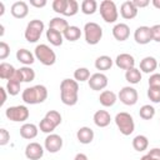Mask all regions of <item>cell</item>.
Returning a JSON list of instances; mask_svg holds the SVG:
<instances>
[{
    "label": "cell",
    "instance_id": "obj_19",
    "mask_svg": "<svg viewBox=\"0 0 160 160\" xmlns=\"http://www.w3.org/2000/svg\"><path fill=\"white\" fill-rule=\"evenodd\" d=\"M94 122L96 126L99 128H106L110 121H111V118H110V114L106 111V110H98L95 114H94Z\"/></svg>",
    "mask_w": 160,
    "mask_h": 160
},
{
    "label": "cell",
    "instance_id": "obj_48",
    "mask_svg": "<svg viewBox=\"0 0 160 160\" xmlns=\"http://www.w3.org/2000/svg\"><path fill=\"white\" fill-rule=\"evenodd\" d=\"M0 92H1V102L0 105H4L6 101V89L5 88H0Z\"/></svg>",
    "mask_w": 160,
    "mask_h": 160
},
{
    "label": "cell",
    "instance_id": "obj_50",
    "mask_svg": "<svg viewBox=\"0 0 160 160\" xmlns=\"http://www.w3.org/2000/svg\"><path fill=\"white\" fill-rule=\"evenodd\" d=\"M152 5L156 9H160V0H152Z\"/></svg>",
    "mask_w": 160,
    "mask_h": 160
},
{
    "label": "cell",
    "instance_id": "obj_22",
    "mask_svg": "<svg viewBox=\"0 0 160 160\" xmlns=\"http://www.w3.org/2000/svg\"><path fill=\"white\" fill-rule=\"evenodd\" d=\"M99 101L102 106L110 108L116 102V94L111 90H104L99 96Z\"/></svg>",
    "mask_w": 160,
    "mask_h": 160
},
{
    "label": "cell",
    "instance_id": "obj_20",
    "mask_svg": "<svg viewBox=\"0 0 160 160\" xmlns=\"http://www.w3.org/2000/svg\"><path fill=\"white\" fill-rule=\"evenodd\" d=\"M38 131H39L38 130V126L35 124H31V122H26V124H24L20 128V135H21V138L28 139V140H31V139L36 138Z\"/></svg>",
    "mask_w": 160,
    "mask_h": 160
},
{
    "label": "cell",
    "instance_id": "obj_54",
    "mask_svg": "<svg viewBox=\"0 0 160 160\" xmlns=\"http://www.w3.org/2000/svg\"><path fill=\"white\" fill-rule=\"evenodd\" d=\"M159 66H160V62H159Z\"/></svg>",
    "mask_w": 160,
    "mask_h": 160
},
{
    "label": "cell",
    "instance_id": "obj_1",
    "mask_svg": "<svg viewBox=\"0 0 160 160\" xmlns=\"http://www.w3.org/2000/svg\"><path fill=\"white\" fill-rule=\"evenodd\" d=\"M60 96L61 101L68 105L72 106L79 100V84L76 80L72 79H64L60 84Z\"/></svg>",
    "mask_w": 160,
    "mask_h": 160
},
{
    "label": "cell",
    "instance_id": "obj_8",
    "mask_svg": "<svg viewBox=\"0 0 160 160\" xmlns=\"http://www.w3.org/2000/svg\"><path fill=\"white\" fill-rule=\"evenodd\" d=\"M5 115L9 120L15 121V122H20V121L28 120L30 112L25 105H16V106H9L5 110Z\"/></svg>",
    "mask_w": 160,
    "mask_h": 160
},
{
    "label": "cell",
    "instance_id": "obj_44",
    "mask_svg": "<svg viewBox=\"0 0 160 160\" xmlns=\"http://www.w3.org/2000/svg\"><path fill=\"white\" fill-rule=\"evenodd\" d=\"M151 35H152L154 41L160 42V24H156V25L151 26Z\"/></svg>",
    "mask_w": 160,
    "mask_h": 160
},
{
    "label": "cell",
    "instance_id": "obj_51",
    "mask_svg": "<svg viewBox=\"0 0 160 160\" xmlns=\"http://www.w3.org/2000/svg\"><path fill=\"white\" fill-rule=\"evenodd\" d=\"M140 160H155V159H154V158H151L150 155H148V154H146V155H144V156H142Z\"/></svg>",
    "mask_w": 160,
    "mask_h": 160
},
{
    "label": "cell",
    "instance_id": "obj_27",
    "mask_svg": "<svg viewBox=\"0 0 160 160\" xmlns=\"http://www.w3.org/2000/svg\"><path fill=\"white\" fill-rule=\"evenodd\" d=\"M62 35H64V38H65L66 40H69V41H76V40H79L80 36H81V30H80V28H78V26L70 25V26L62 32Z\"/></svg>",
    "mask_w": 160,
    "mask_h": 160
},
{
    "label": "cell",
    "instance_id": "obj_52",
    "mask_svg": "<svg viewBox=\"0 0 160 160\" xmlns=\"http://www.w3.org/2000/svg\"><path fill=\"white\" fill-rule=\"evenodd\" d=\"M4 12H5V10H4V2L0 1V16L4 15Z\"/></svg>",
    "mask_w": 160,
    "mask_h": 160
},
{
    "label": "cell",
    "instance_id": "obj_40",
    "mask_svg": "<svg viewBox=\"0 0 160 160\" xmlns=\"http://www.w3.org/2000/svg\"><path fill=\"white\" fill-rule=\"evenodd\" d=\"M148 98L152 102H160V88H151L148 89Z\"/></svg>",
    "mask_w": 160,
    "mask_h": 160
},
{
    "label": "cell",
    "instance_id": "obj_36",
    "mask_svg": "<svg viewBox=\"0 0 160 160\" xmlns=\"http://www.w3.org/2000/svg\"><path fill=\"white\" fill-rule=\"evenodd\" d=\"M55 128H56V125L54 124V122H51L48 118H42V120L40 121V124H39V129L42 131V132H46V134H51L54 130H55Z\"/></svg>",
    "mask_w": 160,
    "mask_h": 160
},
{
    "label": "cell",
    "instance_id": "obj_33",
    "mask_svg": "<svg viewBox=\"0 0 160 160\" xmlns=\"http://www.w3.org/2000/svg\"><path fill=\"white\" fill-rule=\"evenodd\" d=\"M21 78H22V82H30L35 79V71L30 68V66H22L19 69Z\"/></svg>",
    "mask_w": 160,
    "mask_h": 160
},
{
    "label": "cell",
    "instance_id": "obj_23",
    "mask_svg": "<svg viewBox=\"0 0 160 160\" xmlns=\"http://www.w3.org/2000/svg\"><path fill=\"white\" fill-rule=\"evenodd\" d=\"M16 59L21 64H24L25 66H28V65H31L35 61V55L32 52H30L28 49H19L16 51Z\"/></svg>",
    "mask_w": 160,
    "mask_h": 160
},
{
    "label": "cell",
    "instance_id": "obj_39",
    "mask_svg": "<svg viewBox=\"0 0 160 160\" xmlns=\"http://www.w3.org/2000/svg\"><path fill=\"white\" fill-rule=\"evenodd\" d=\"M45 118H48L51 122H54L56 126H59L60 124H61V115H60V112L59 111H56V110H50V111H48L46 114H45Z\"/></svg>",
    "mask_w": 160,
    "mask_h": 160
},
{
    "label": "cell",
    "instance_id": "obj_5",
    "mask_svg": "<svg viewBox=\"0 0 160 160\" xmlns=\"http://www.w3.org/2000/svg\"><path fill=\"white\" fill-rule=\"evenodd\" d=\"M84 35H85V41L89 45H96L102 38V29L99 24L90 21L86 22L84 26Z\"/></svg>",
    "mask_w": 160,
    "mask_h": 160
},
{
    "label": "cell",
    "instance_id": "obj_30",
    "mask_svg": "<svg viewBox=\"0 0 160 160\" xmlns=\"http://www.w3.org/2000/svg\"><path fill=\"white\" fill-rule=\"evenodd\" d=\"M125 79L130 84H138V82H140V80H141V71H140V69L131 68V69L126 70Z\"/></svg>",
    "mask_w": 160,
    "mask_h": 160
},
{
    "label": "cell",
    "instance_id": "obj_47",
    "mask_svg": "<svg viewBox=\"0 0 160 160\" xmlns=\"http://www.w3.org/2000/svg\"><path fill=\"white\" fill-rule=\"evenodd\" d=\"M30 5L35 8H44L46 5V0H30Z\"/></svg>",
    "mask_w": 160,
    "mask_h": 160
},
{
    "label": "cell",
    "instance_id": "obj_46",
    "mask_svg": "<svg viewBox=\"0 0 160 160\" xmlns=\"http://www.w3.org/2000/svg\"><path fill=\"white\" fill-rule=\"evenodd\" d=\"M132 2H134V5L139 9V8H146L149 4H150V1L149 0H132Z\"/></svg>",
    "mask_w": 160,
    "mask_h": 160
},
{
    "label": "cell",
    "instance_id": "obj_49",
    "mask_svg": "<svg viewBox=\"0 0 160 160\" xmlns=\"http://www.w3.org/2000/svg\"><path fill=\"white\" fill-rule=\"evenodd\" d=\"M74 160H88V156L85 154H82V152H79V154L75 155Z\"/></svg>",
    "mask_w": 160,
    "mask_h": 160
},
{
    "label": "cell",
    "instance_id": "obj_26",
    "mask_svg": "<svg viewBox=\"0 0 160 160\" xmlns=\"http://www.w3.org/2000/svg\"><path fill=\"white\" fill-rule=\"evenodd\" d=\"M112 66V59L108 55H101L95 60V68L100 71H105L111 69Z\"/></svg>",
    "mask_w": 160,
    "mask_h": 160
},
{
    "label": "cell",
    "instance_id": "obj_14",
    "mask_svg": "<svg viewBox=\"0 0 160 160\" xmlns=\"http://www.w3.org/2000/svg\"><path fill=\"white\" fill-rule=\"evenodd\" d=\"M44 155V149L39 142H30L25 148V156L30 160H39Z\"/></svg>",
    "mask_w": 160,
    "mask_h": 160
},
{
    "label": "cell",
    "instance_id": "obj_41",
    "mask_svg": "<svg viewBox=\"0 0 160 160\" xmlns=\"http://www.w3.org/2000/svg\"><path fill=\"white\" fill-rule=\"evenodd\" d=\"M10 54V46L5 42V41H1L0 42V59L1 60H5Z\"/></svg>",
    "mask_w": 160,
    "mask_h": 160
},
{
    "label": "cell",
    "instance_id": "obj_7",
    "mask_svg": "<svg viewBox=\"0 0 160 160\" xmlns=\"http://www.w3.org/2000/svg\"><path fill=\"white\" fill-rule=\"evenodd\" d=\"M44 28H45V25H44V22L41 20H39V19L31 20L28 24L26 29H25V34H24L25 35V39L29 42H36L40 39L41 34H42Z\"/></svg>",
    "mask_w": 160,
    "mask_h": 160
},
{
    "label": "cell",
    "instance_id": "obj_28",
    "mask_svg": "<svg viewBox=\"0 0 160 160\" xmlns=\"http://www.w3.org/2000/svg\"><path fill=\"white\" fill-rule=\"evenodd\" d=\"M149 146V140L145 135H136L132 139V148L136 151H144Z\"/></svg>",
    "mask_w": 160,
    "mask_h": 160
},
{
    "label": "cell",
    "instance_id": "obj_42",
    "mask_svg": "<svg viewBox=\"0 0 160 160\" xmlns=\"http://www.w3.org/2000/svg\"><path fill=\"white\" fill-rule=\"evenodd\" d=\"M149 86H151V88H160V74L155 72V74L150 75V78H149Z\"/></svg>",
    "mask_w": 160,
    "mask_h": 160
},
{
    "label": "cell",
    "instance_id": "obj_25",
    "mask_svg": "<svg viewBox=\"0 0 160 160\" xmlns=\"http://www.w3.org/2000/svg\"><path fill=\"white\" fill-rule=\"evenodd\" d=\"M70 25L68 24V21L64 19V18H60V16H56V18H52L49 22V28L50 29H54V30H58L60 32H64Z\"/></svg>",
    "mask_w": 160,
    "mask_h": 160
},
{
    "label": "cell",
    "instance_id": "obj_15",
    "mask_svg": "<svg viewBox=\"0 0 160 160\" xmlns=\"http://www.w3.org/2000/svg\"><path fill=\"white\" fill-rule=\"evenodd\" d=\"M11 15L16 19H24L29 14V6L25 1H15L11 5Z\"/></svg>",
    "mask_w": 160,
    "mask_h": 160
},
{
    "label": "cell",
    "instance_id": "obj_32",
    "mask_svg": "<svg viewBox=\"0 0 160 160\" xmlns=\"http://www.w3.org/2000/svg\"><path fill=\"white\" fill-rule=\"evenodd\" d=\"M139 115L144 120H150L155 116V108L151 105H142L139 110Z\"/></svg>",
    "mask_w": 160,
    "mask_h": 160
},
{
    "label": "cell",
    "instance_id": "obj_43",
    "mask_svg": "<svg viewBox=\"0 0 160 160\" xmlns=\"http://www.w3.org/2000/svg\"><path fill=\"white\" fill-rule=\"evenodd\" d=\"M10 140V134L6 129H0V145L4 146L9 142Z\"/></svg>",
    "mask_w": 160,
    "mask_h": 160
},
{
    "label": "cell",
    "instance_id": "obj_21",
    "mask_svg": "<svg viewBox=\"0 0 160 160\" xmlns=\"http://www.w3.org/2000/svg\"><path fill=\"white\" fill-rule=\"evenodd\" d=\"M76 138L81 144H90L94 140V131L88 126H82L78 130Z\"/></svg>",
    "mask_w": 160,
    "mask_h": 160
},
{
    "label": "cell",
    "instance_id": "obj_2",
    "mask_svg": "<svg viewBox=\"0 0 160 160\" xmlns=\"http://www.w3.org/2000/svg\"><path fill=\"white\" fill-rule=\"evenodd\" d=\"M21 98H22L24 102L30 104V105L41 104L48 98V89L44 85L30 86V88L24 89V91L21 94Z\"/></svg>",
    "mask_w": 160,
    "mask_h": 160
},
{
    "label": "cell",
    "instance_id": "obj_34",
    "mask_svg": "<svg viewBox=\"0 0 160 160\" xmlns=\"http://www.w3.org/2000/svg\"><path fill=\"white\" fill-rule=\"evenodd\" d=\"M20 84H21L20 81L14 80V79L8 80V82H6V91H8V94L11 95V96L18 95L20 92Z\"/></svg>",
    "mask_w": 160,
    "mask_h": 160
},
{
    "label": "cell",
    "instance_id": "obj_38",
    "mask_svg": "<svg viewBox=\"0 0 160 160\" xmlns=\"http://www.w3.org/2000/svg\"><path fill=\"white\" fill-rule=\"evenodd\" d=\"M68 6V0H54L52 1V10L58 14H62L65 12Z\"/></svg>",
    "mask_w": 160,
    "mask_h": 160
},
{
    "label": "cell",
    "instance_id": "obj_31",
    "mask_svg": "<svg viewBox=\"0 0 160 160\" xmlns=\"http://www.w3.org/2000/svg\"><path fill=\"white\" fill-rule=\"evenodd\" d=\"M98 10V2L95 0H84L81 2V11L85 15H92Z\"/></svg>",
    "mask_w": 160,
    "mask_h": 160
},
{
    "label": "cell",
    "instance_id": "obj_4",
    "mask_svg": "<svg viewBox=\"0 0 160 160\" xmlns=\"http://www.w3.org/2000/svg\"><path fill=\"white\" fill-rule=\"evenodd\" d=\"M115 124L118 126V129L120 130V132L125 136L130 135L134 132L135 129V124H134V119L129 112H119L115 116Z\"/></svg>",
    "mask_w": 160,
    "mask_h": 160
},
{
    "label": "cell",
    "instance_id": "obj_24",
    "mask_svg": "<svg viewBox=\"0 0 160 160\" xmlns=\"http://www.w3.org/2000/svg\"><path fill=\"white\" fill-rule=\"evenodd\" d=\"M46 39H48V41H49L51 45H54V46H60V45L62 44L64 35H62V32L49 28V29L46 30Z\"/></svg>",
    "mask_w": 160,
    "mask_h": 160
},
{
    "label": "cell",
    "instance_id": "obj_45",
    "mask_svg": "<svg viewBox=\"0 0 160 160\" xmlns=\"http://www.w3.org/2000/svg\"><path fill=\"white\" fill-rule=\"evenodd\" d=\"M148 155H150V156L154 158L155 160H160V148H154V149L149 150Z\"/></svg>",
    "mask_w": 160,
    "mask_h": 160
},
{
    "label": "cell",
    "instance_id": "obj_37",
    "mask_svg": "<svg viewBox=\"0 0 160 160\" xmlns=\"http://www.w3.org/2000/svg\"><path fill=\"white\" fill-rule=\"evenodd\" d=\"M79 11V4L76 0H68V6L64 12L65 16H74Z\"/></svg>",
    "mask_w": 160,
    "mask_h": 160
},
{
    "label": "cell",
    "instance_id": "obj_35",
    "mask_svg": "<svg viewBox=\"0 0 160 160\" xmlns=\"http://www.w3.org/2000/svg\"><path fill=\"white\" fill-rule=\"evenodd\" d=\"M90 76H91V75H90V71H89V69H86V68H79V69H76V70L74 71V79H75L76 81H80V82L89 80Z\"/></svg>",
    "mask_w": 160,
    "mask_h": 160
},
{
    "label": "cell",
    "instance_id": "obj_11",
    "mask_svg": "<svg viewBox=\"0 0 160 160\" xmlns=\"http://www.w3.org/2000/svg\"><path fill=\"white\" fill-rule=\"evenodd\" d=\"M44 146H45V149H46L49 152L55 154V152H58V151L62 148V139H61V136L58 135V134H49V135L45 138Z\"/></svg>",
    "mask_w": 160,
    "mask_h": 160
},
{
    "label": "cell",
    "instance_id": "obj_6",
    "mask_svg": "<svg viewBox=\"0 0 160 160\" xmlns=\"http://www.w3.org/2000/svg\"><path fill=\"white\" fill-rule=\"evenodd\" d=\"M100 15L105 22H108V24L115 22L118 20V16H119L118 8H116L115 2L111 0L101 1L100 2Z\"/></svg>",
    "mask_w": 160,
    "mask_h": 160
},
{
    "label": "cell",
    "instance_id": "obj_9",
    "mask_svg": "<svg viewBox=\"0 0 160 160\" xmlns=\"http://www.w3.org/2000/svg\"><path fill=\"white\" fill-rule=\"evenodd\" d=\"M119 99L122 104L130 106V105H135L138 102L139 95L136 89L131 88V86H124L120 91H119Z\"/></svg>",
    "mask_w": 160,
    "mask_h": 160
},
{
    "label": "cell",
    "instance_id": "obj_29",
    "mask_svg": "<svg viewBox=\"0 0 160 160\" xmlns=\"http://www.w3.org/2000/svg\"><path fill=\"white\" fill-rule=\"evenodd\" d=\"M16 69L9 64V62H1L0 64V78L2 80H9L14 74H15Z\"/></svg>",
    "mask_w": 160,
    "mask_h": 160
},
{
    "label": "cell",
    "instance_id": "obj_18",
    "mask_svg": "<svg viewBox=\"0 0 160 160\" xmlns=\"http://www.w3.org/2000/svg\"><path fill=\"white\" fill-rule=\"evenodd\" d=\"M158 66H159V64H158V61L154 56H145L140 61V71L146 72V74H150V72L155 71Z\"/></svg>",
    "mask_w": 160,
    "mask_h": 160
},
{
    "label": "cell",
    "instance_id": "obj_16",
    "mask_svg": "<svg viewBox=\"0 0 160 160\" xmlns=\"http://www.w3.org/2000/svg\"><path fill=\"white\" fill-rule=\"evenodd\" d=\"M120 14L124 19H128V20H131L134 19L136 15H138V8L134 5L132 1L128 0V1H124L120 6Z\"/></svg>",
    "mask_w": 160,
    "mask_h": 160
},
{
    "label": "cell",
    "instance_id": "obj_53",
    "mask_svg": "<svg viewBox=\"0 0 160 160\" xmlns=\"http://www.w3.org/2000/svg\"><path fill=\"white\" fill-rule=\"evenodd\" d=\"M0 29H1V31H0V35L2 36V35H4V26H2V25H0Z\"/></svg>",
    "mask_w": 160,
    "mask_h": 160
},
{
    "label": "cell",
    "instance_id": "obj_13",
    "mask_svg": "<svg viewBox=\"0 0 160 160\" xmlns=\"http://www.w3.org/2000/svg\"><path fill=\"white\" fill-rule=\"evenodd\" d=\"M115 64L119 69H122V70H129L131 68H135V59L132 55L128 54V52H122V54H119L115 59Z\"/></svg>",
    "mask_w": 160,
    "mask_h": 160
},
{
    "label": "cell",
    "instance_id": "obj_17",
    "mask_svg": "<svg viewBox=\"0 0 160 160\" xmlns=\"http://www.w3.org/2000/svg\"><path fill=\"white\" fill-rule=\"evenodd\" d=\"M112 36L118 41H125L130 36V28L126 24H124V22L116 24L112 28Z\"/></svg>",
    "mask_w": 160,
    "mask_h": 160
},
{
    "label": "cell",
    "instance_id": "obj_12",
    "mask_svg": "<svg viewBox=\"0 0 160 160\" xmlns=\"http://www.w3.org/2000/svg\"><path fill=\"white\" fill-rule=\"evenodd\" d=\"M134 39L138 44L140 45H145L149 44L152 40V35H151V28L149 26H139L135 32H134Z\"/></svg>",
    "mask_w": 160,
    "mask_h": 160
},
{
    "label": "cell",
    "instance_id": "obj_3",
    "mask_svg": "<svg viewBox=\"0 0 160 160\" xmlns=\"http://www.w3.org/2000/svg\"><path fill=\"white\" fill-rule=\"evenodd\" d=\"M34 55L45 66L54 65L55 61H56V54L46 44H39V45H36L35 51H34Z\"/></svg>",
    "mask_w": 160,
    "mask_h": 160
},
{
    "label": "cell",
    "instance_id": "obj_10",
    "mask_svg": "<svg viewBox=\"0 0 160 160\" xmlns=\"http://www.w3.org/2000/svg\"><path fill=\"white\" fill-rule=\"evenodd\" d=\"M88 82H89V88L91 90L100 91L108 86V76L102 72H95L90 76Z\"/></svg>",
    "mask_w": 160,
    "mask_h": 160
}]
</instances>
